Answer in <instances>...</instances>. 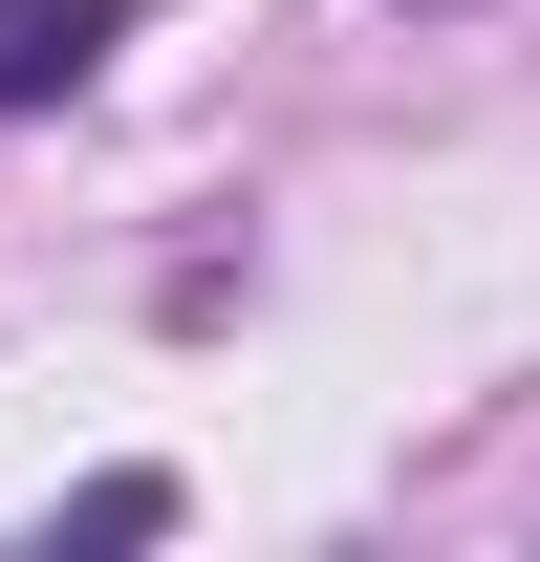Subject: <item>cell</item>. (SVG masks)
Masks as SVG:
<instances>
[{
  "mask_svg": "<svg viewBox=\"0 0 540 562\" xmlns=\"http://www.w3.org/2000/svg\"><path fill=\"white\" fill-rule=\"evenodd\" d=\"M66 541H173V476H87L66 519H44V562H66Z\"/></svg>",
  "mask_w": 540,
  "mask_h": 562,
  "instance_id": "cell-2",
  "label": "cell"
},
{
  "mask_svg": "<svg viewBox=\"0 0 540 562\" xmlns=\"http://www.w3.org/2000/svg\"><path fill=\"white\" fill-rule=\"evenodd\" d=\"M410 22H454V0H410Z\"/></svg>",
  "mask_w": 540,
  "mask_h": 562,
  "instance_id": "cell-3",
  "label": "cell"
},
{
  "mask_svg": "<svg viewBox=\"0 0 540 562\" xmlns=\"http://www.w3.org/2000/svg\"><path fill=\"white\" fill-rule=\"evenodd\" d=\"M109 44H131V0H0V109H66Z\"/></svg>",
  "mask_w": 540,
  "mask_h": 562,
  "instance_id": "cell-1",
  "label": "cell"
}]
</instances>
